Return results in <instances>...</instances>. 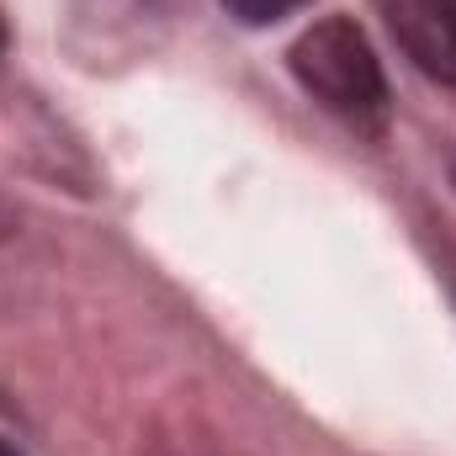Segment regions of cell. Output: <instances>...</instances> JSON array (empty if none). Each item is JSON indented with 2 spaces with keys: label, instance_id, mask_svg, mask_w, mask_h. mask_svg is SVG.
<instances>
[{
  "label": "cell",
  "instance_id": "obj_5",
  "mask_svg": "<svg viewBox=\"0 0 456 456\" xmlns=\"http://www.w3.org/2000/svg\"><path fill=\"white\" fill-rule=\"evenodd\" d=\"M0 48H5V27H0Z\"/></svg>",
  "mask_w": 456,
  "mask_h": 456
},
{
  "label": "cell",
  "instance_id": "obj_3",
  "mask_svg": "<svg viewBox=\"0 0 456 456\" xmlns=\"http://www.w3.org/2000/svg\"><path fill=\"white\" fill-rule=\"evenodd\" d=\"M218 5H224L233 21H244V27H271V21L303 11L308 0H218Z\"/></svg>",
  "mask_w": 456,
  "mask_h": 456
},
{
  "label": "cell",
  "instance_id": "obj_2",
  "mask_svg": "<svg viewBox=\"0 0 456 456\" xmlns=\"http://www.w3.org/2000/svg\"><path fill=\"white\" fill-rule=\"evenodd\" d=\"M377 11L425 80L456 86V0H377Z\"/></svg>",
  "mask_w": 456,
  "mask_h": 456
},
{
  "label": "cell",
  "instance_id": "obj_4",
  "mask_svg": "<svg viewBox=\"0 0 456 456\" xmlns=\"http://www.w3.org/2000/svg\"><path fill=\"white\" fill-rule=\"evenodd\" d=\"M0 456H21V452H16V446H11V441H5V436H0Z\"/></svg>",
  "mask_w": 456,
  "mask_h": 456
},
{
  "label": "cell",
  "instance_id": "obj_1",
  "mask_svg": "<svg viewBox=\"0 0 456 456\" xmlns=\"http://www.w3.org/2000/svg\"><path fill=\"white\" fill-rule=\"evenodd\" d=\"M292 75L297 86L355 133H382L393 96H387V75L366 43V32L350 16H324L314 21L297 43H292Z\"/></svg>",
  "mask_w": 456,
  "mask_h": 456
}]
</instances>
